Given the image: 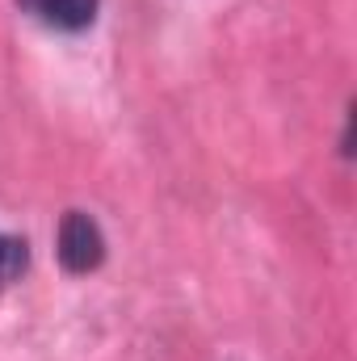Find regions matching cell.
I'll use <instances>...</instances> for the list:
<instances>
[{"mask_svg":"<svg viewBox=\"0 0 357 361\" xmlns=\"http://www.w3.org/2000/svg\"><path fill=\"white\" fill-rule=\"evenodd\" d=\"M105 257V240H101V227L92 223L89 214L80 210H68L63 223H59V261L72 273H89L101 265Z\"/></svg>","mask_w":357,"mask_h":361,"instance_id":"cell-1","label":"cell"},{"mask_svg":"<svg viewBox=\"0 0 357 361\" xmlns=\"http://www.w3.org/2000/svg\"><path fill=\"white\" fill-rule=\"evenodd\" d=\"M21 8H30L34 17H42L47 25H59V30H85L92 17H97V4L101 0H17Z\"/></svg>","mask_w":357,"mask_h":361,"instance_id":"cell-2","label":"cell"},{"mask_svg":"<svg viewBox=\"0 0 357 361\" xmlns=\"http://www.w3.org/2000/svg\"><path fill=\"white\" fill-rule=\"evenodd\" d=\"M25 261H30L25 240H17V235H4V231H0V290H8V286L21 277Z\"/></svg>","mask_w":357,"mask_h":361,"instance_id":"cell-3","label":"cell"}]
</instances>
